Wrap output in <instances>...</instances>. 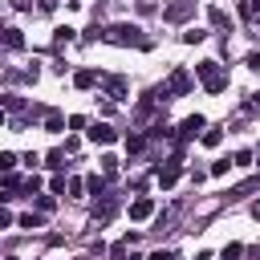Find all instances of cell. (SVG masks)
<instances>
[{
    "mask_svg": "<svg viewBox=\"0 0 260 260\" xmlns=\"http://www.w3.org/2000/svg\"><path fill=\"white\" fill-rule=\"evenodd\" d=\"M199 41H207L203 28H187V32H183V45H199Z\"/></svg>",
    "mask_w": 260,
    "mask_h": 260,
    "instance_id": "24",
    "label": "cell"
},
{
    "mask_svg": "<svg viewBox=\"0 0 260 260\" xmlns=\"http://www.w3.org/2000/svg\"><path fill=\"white\" fill-rule=\"evenodd\" d=\"M0 41H4V49H24V32L20 28H4Z\"/></svg>",
    "mask_w": 260,
    "mask_h": 260,
    "instance_id": "12",
    "label": "cell"
},
{
    "mask_svg": "<svg viewBox=\"0 0 260 260\" xmlns=\"http://www.w3.org/2000/svg\"><path fill=\"white\" fill-rule=\"evenodd\" d=\"M8 4H12L16 12H28V8H32V0H8Z\"/></svg>",
    "mask_w": 260,
    "mask_h": 260,
    "instance_id": "34",
    "label": "cell"
},
{
    "mask_svg": "<svg viewBox=\"0 0 260 260\" xmlns=\"http://www.w3.org/2000/svg\"><path fill=\"white\" fill-rule=\"evenodd\" d=\"M126 150L130 154H142L146 150V134H126Z\"/></svg>",
    "mask_w": 260,
    "mask_h": 260,
    "instance_id": "18",
    "label": "cell"
},
{
    "mask_svg": "<svg viewBox=\"0 0 260 260\" xmlns=\"http://www.w3.org/2000/svg\"><path fill=\"white\" fill-rule=\"evenodd\" d=\"M65 187H69V179H65V175H61V171H57V179H53V183H49V191H53V195H65Z\"/></svg>",
    "mask_w": 260,
    "mask_h": 260,
    "instance_id": "28",
    "label": "cell"
},
{
    "mask_svg": "<svg viewBox=\"0 0 260 260\" xmlns=\"http://www.w3.org/2000/svg\"><path fill=\"white\" fill-rule=\"evenodd\" d=\"M126 260H142V256H126Z\"/></svg>",
    "mask_w": 260,
    "mask_h": 260,
    "instance_id": "41",
    "label": "cell"
},
{
    "mask_svg": "<svg viewBox=\"0 0 260 260\" xmlns=\"http://www.w3.org/2000/svg\"><path fill=\"white\" fill-rule=\"evenodd\" d=\"M8 260H20V256H8Z\"/></svg>",
    "mask_w": 260,
    "mask_h": 260,
    "instance_id": "42",
    "label": "cell"
},
{
    "mask_svg": "<svg viewBox=\"0 0 260 260\" xmlns=\"http://www.w3.org/2000/svg\"><path fill=\"white\" fill-rule=\"evenodd\" d=\"M98 81H102L98 69H77V73H73V85H77V89H93Z\"/></svg>",
    "mask_w": 260,
    "mask_h": 260,
    "instance_id": "10",
    "label": "cell"
},
{
    "mask_svg": "<svg viewBox=\"0 0 260 260\" xmlns=\"http://www.w3.org/2000/svg\"><path fill=\"white\" fill-rule=\"evenodd\" d=\"M150 215H154V199L138 195V199L130 203V219H138V223H142V219H150Z\"/></svg>",
    "mask_w": 260,
    "mask_h": 260,
    "instance_id": "9",
    "label": "cell"
},
{
    "mask_svg": "<svg viewBox=\"0 0 260 260\" xmlns=\"http://www.w3.org/2000/svg\"><path fill=\"white\" fill-rule=\"evenodd\" d=\"M195 77L203 81L207 93H223V89H228V73H223L219 61H199V65H195Z\"/></svg>",
    "mask_w": 260,
    "mask_h": 260,
    "instance_id": "2",
    "label": "cell"
},
{
    "mask_svg": "<svg viewBox=\"0 0 260 260\" xmlns=\"http://www.w3.org/2000/svg\"><path fill=\"white\" fill-rule=\"evenodd\" d=\"M85 191L89 195H106V175H89L85 179Z\"/></svg>",
    "mask_w": 260,
    "mask_h": 260,
    "instance_id": "20",
    "label": "cell"
},
{
    "mask_svg": "<svg viewBox=\"0 0 260 260\" xmlns=\"http://www.w3.org/2000/svg\"><path fill=\"white\" fill-rule=\"evenodd\" d=\"M240 16L244 20H256L260 16V0H240Z\"/></svg>",
    "mask_w": 260,
    "mask_h": 260,
    "instance_id": "21",
    "label": "cell"
},
{
    "mask_svg": "<svg viewBox=\"0 0 260 260\" xmlns=\"http://www.w3.org/2000/svg\"><path fill=\"white\" fill-rule=\"evenodd\" d=\"M106 41H114V45H134V49H150V37H146L138 24H126V20L110 24V28H106Z\"/></svg>",
    "mask_w": 260,
    "mask_h": 260,
    "instance_id": "1",
    "label": "cell"
},
{
    "mask_svg": "<svg viewBox=\"0 0 260 260\" xmlns=\"http://www.w3.org/2000/svg\"><path fill=\"white\" fill-rule=\"evenodd\" d=\"M191 16H195V0H175V4L162 8V20H171V24H183Z\"/></svg>",
    "mask_w": 260,
    "mask_h": 260,
    "instance_id": "4",
    "label": "cell"
},
{
    "mask_svg": "<svg viewBox=\"0 0 260 260\" xmlns=\"http://www.w3.org/2000/svg\"><path fill=\"white\" fill-rule=\"evenodd\" d=\"M228 167H232V162H228V158H219V162H211V167H207V175H228Z\"/></svg>",
    "mask_w": 260,
    "mask_h": 260,
    "instance_id": "29",
    "label": "cell"
},
{
    "mask_svg": "<svg viewBox=\"0 0 260 260\" xmlns=\"http://www.w3.org/2000/svg\"><path fill=\"white\" fill-rule=\"evenodd\" d=\"M244 110H248V114H260V93H252V102H248Z\"/></svg>",
    "mask_w": 260,
    "mask_h": 260,
    "instance_id": "36",
    "label": "cell"
},
{
    "mask_svg": "<svg viewBox=\"0 0 260 260\" xmlns=\"http://www.w3.org/2000/svg\"><path fill=\"white\" fill-rule=\"evenodd\" d=\"M37 8H41V12H53V8H57V0H37Z\"/></svg>",
    "mask_w": 260,
    "mask_h": 260,
    "instance_id": "37",
    "label": "cell"
},
{
    "mask_svg": "<svg viewBox=\"0 0 260 260\" xmlns=\"http://www.w3.org/2000/svg\"><path fill=\"white\" fill-rule=\"evenodd\" d=\"M98 162H102V175H106V179H110V175L118 171V158H114V154H102Z\"/></svg>",
    "mask_w": 260,
    "mask_h": 260,
    "instance_id": "25",
    "label": "cell"
},
{
    "mask_svg": "<svg viewBox=\"0 0 260 260\" xmlns=\"http://www.w3.org/2000/svg\"><path fill=\"white\" fill-rule=\"evenodd\" d=\"M162 85H167V93H171V98H183V93H191V85H195V81H191V73H187V69H175Z\"/></svg>",
    "mask_w": 260,
    "mask_h": 260,
    "instance_id": "5",
    "label": "cell"
},
{
    "mask_svg": "<svg viewBox=\"0 0 260 260\" xmlns=\"http://www.w3.org/2000/svg\"><path fill=\"white\" fill-rule=\"evenodd\" d=\"M0 106H4V110H16V114H24V118H28V106H24V98H16V93H4V98H0Z\"/></svg>",
    "mask_w": 260,
    "mask_h": 260,
    "instance_id": "13",
    "label": "cell"
},
{
    "mask_svg": "<svg viewBox=\"0 0 260 260\" xmlns=\"http://www.w3.org/2000/svg\"><path fill=\"white\" fill-rule=\"evenodd\" d=\"M4 122H8V114H4V106H0V126H4Z\"/></svg>",
    "mask_w": 260,
    "mask_h": 260,
    "instance_id": "40",
    "label": "cell"
},
{
    "mask_svg": "<svg viewBox=\"0 0 260 260\" xmlns=\"http://www.w3.org/2000/svg\"><path fill=\"white\" fill-rule=\"evenodd\" d=\"M244 256V244H228L223 252H219V260H240Z\"/></svg>",
    "mask_w": 260,
    "mask_h": 260,
    "instance_id": "26",
    "label": "cell"
},
{
    "mask_svg": "<svg viewBox=\"0 0 260 260\" xmlns=\"http://www.w3.org/2000/svg\"><path fill=\"white\" fill-rule=\"evenodd\" d=\"M73 32H77V28H69V24H61V28L53 32V45H57V49H65V45L73 41Z\"/></svg>",
    "mask_w": 260,
    "mask_h": 260,
    "instance_id": "17",
    "label": "cell"
},
{
    "mask_svg": "<svg viewBox=\"0 0 260 260\" xmlns=\"http://www.w3.org/2000/svg\"><path fill=\"white\" fill-rule=\"evenodd\" d=\"M32 203H37V211H45V215L57 207V199H53V195H32Z\"/></svg>",
    "mask_w": 260,
    "mask_h": 260,
    "instance_id": "22",
    "label": "cell"
},
{
    "mask_svg": "<svg viewBox=\"0 0 260 260\" xmlns=\"http://www.w3.org/2000/svg\"><path fill=\"white\" fill-rule=\"evenodd\" d=\"M179 175H183V146L175 150V158H167V162L154 171V179H158V187H175V183H179Z\"/></svg>",
    "mask_w": 260,
    "mask_h": 260,
    "instance_id": "3",
    "label": "cell"
},
{
    "mask_svg": "<svg viewBox=\"0 0 260 260\" xmlns=\"http://www.w3.org/2000/svg\"><path fill=\"white\" fill-rule=\"evenodd\" d=\"M45 130H49V134H61V130H65V118H61L57 110H49V114H45Z\"/></svg>",
    "mask_w": 260,
    "mask_h": 260,
    "instance_id": "14",
    "label": "cell"
},
{
    "mask_svg": "<svg viewBox=\"0 0 260 260\" xmlns=\"http://www.w3.org/2000/svg\"><path fill=\"white\" fill-rule=\"evenodd\" d=\"M195 260H215V256H211V252H199V256H195Z\"/></svg>",
    "mask_w": 260,
    "mask_h": 260,
    "instance_id": "38",
    "label": "cell"
},
{
    "mask_svg": "<svg viewBox=\"0 0 260 260\" xmlns=\"http://www.w3.org/2000/svg\"><path fill=\"white\" fill-rule=\"evenodd\" d=\"M244 65H248V69H260V49H256V53H248V61H244Z\"/></svg>",
    "mask_w": 260,
    "mask_h": 260,
    "instance_id": "35",
    "label": "cell"
},
{
    "mask_svg": "<svg viewBox=\"0 0 260 260\" xmlns=\"http://www.w3.org/2000/svg\"><path fill=\"white\" fill-rule=\"evenodd\" d=\"M65 191H69V195H73V199H77V195H81V191H85V179H69V187H65Z\"/></svg>",
    "mask_w": 260,
    "mask_h": 260,
    "instance_id": "30",
    "label": "cell"
},
{
    "mask_svg": "<svg viewBox=\"0 0 260 260\" xmlns=\"http://www.w3.org/2000/svg\"><path fill=\"white\" fill-rule=\"evenodd\" d=\"M252 215H256V219H260V199H256V203H252Z\"/></svg>",
    "mask_w": 260,
    "mask_h": 260,
    "instance_id": "39",
    "label": "cell"
},
{
    "mask_svg": "<svg viewBox=\"0 0 260 260\" xmlns=\"http://www.w3.org/2000/svg\"><path fill=\"white\" fill-rule=\"evenodd\" d=\"M207 20H211V28H219V32L228 28V32H232V20H228V12H223V8H207Z\"/></svg>",
    "mask_w": 260,
    "mask_h": 260,
    "instance_id": "11",
    "label": "cell"
},
{
    "mask_svg": "<svg viewBox=\"0 0 260 260\" xmlns=\"http://www.w3.org/2000/svg\"><path fill=\"white\" fill-rule=\"evenodd\" d=\"M102 89H106V98H110V102H118V98H126L130 81H126L122 73H110V77H102Z\"/></svg>",
    "mask_w": 260,
    "mask_h": 260,
    "instance_id": "6",
    "label": "cell"
},
{
    "mask_svg": "<svg viewBox=\"0 0 260 260\" xmlns=\"http://www.w3.org/2000/svg\"><path fill=\"white\" fill-rule=\"evenodd\" d=\"M199 142H203V146H219V142H223V130H219V126H211V130L203 126V134H199Z\"/></svg>",
    "mask_w": 260,
    "mask_h": 260,
    "instance_id": "15",
    "label": "cell"
},
{
    "mask_svg": "<svg viewBox=\"0 0 260 260\" xmlns=\"http://www.w3.org/2000/svg\"><path fill=\"white\" fill-rule=\"evenodd\" d=\"M203 126H207V122H203V114H191V118H183V122H179V142H191V138H199V134H203Z\"/></svg>",
    "mask_w": 260,
    "mask_h": 260,
    "instance_id": "7",
    "label": "cell"
},
{
    "mask_svg": "<svg viewBox=\"0 0 260 260\" xmlns=\"http://www.w3.org/2000/svg\"><path fill=\"white\" fill-rule=\"evenodd\" d=\"M69 130H85V114H73L69 118Z\"/></svg>",
    "mask_w": 260,
    "mask_h": 260,
    "instance_id": "31",
    "label": "cell"
},
{
    "mask_svg": "<svg viewBox=\"0 0 260 260\" xmlns=\"http://www.w3.org/2000/svg\"><path fill=\"white\" fill-rule=\"evenodd\" d=\"M41 223H45V211H24L20 215V228H28V232H37Z\"/></svg>",
    "mask_w": 260,
    "mask_h": 260,
    "instance_id": "16",
    "label": "cell"
},
{
    "mask_svg": "<svg viewBox=\"0 0 260 260\" xmlns=\"http://www.w3.org/2000/svg\"><path fill=\"white\" fill-rule=\"evenodd\" d=\"M16 162H20V158H16L12 150H0V175H8V171H12Z\"/></svg>",
    "mask_w": 260,
    "mask_h": 260,
    "instance_id": "23",
    "label": "cell"
},
{
    "mask_svg": "<svg viewBox=\"0 0 260 260\" xmlns=\"http://www.w3.org/2000/svg\"><path fill=\"white\" fill-rule=\"evenodd\" d=\"M85 134H89V142H98V146H110V142L118 138V130H114L110 122H93V126H89Z\"/></svg>",
    "mask_w": 260,
    "mask_h": 260,
    "instance_id": "8",
    "label": "cell"
},
{
    "mask_svg": "<svg viewBox=\"0 0 260 260\" xmlns=\"http://www.w3.org/2000/svg\"><path fill=\"white\" fill-rule=\"evenodd\" d=\"M150 260H183V256H179V252H162V248H158V252H154Z\"/></svg>",
    "mask_w": 260,
    "mask_h": 260,
    "instance_id": "33",
    "label": "cell"
},
{
    "mask_svg": "<svg viewBox=\"0 0 260 260\" xmlns=\"http://www.w3.org/2000/svg\"><path fill=\"white\" fill-rule=\"evenodd\" d=\"M252 158H256L252 150H236V154H232V162H236V167H252Z\"/></svg>",
    "mask_w": 260,
    "mask_h": 260,
    "instance_id": "27",
    "label": "cell"
},
{
    "mask_svg": "<svg viewBox=\"0 0 260 260\" xmlns=\"http://www.w3.org/2000/svg\"><path fill=\"white\" fill-rule=\"evenodd\" d=\"M0 228H12V211H8L4 203H0Z\"/></svg>",
    "mask_w": 260,
    "mask_h": 260,
    "instance_id": "32",
    "label": "cell"
},
{
    "mask_svg": "<svg viewBox=\"0 0 260 260\" xmlns=\"http://www.w3.org/2000/svg\"><path fill=\"white\" fill-rule=\"evenodd\" d=\"M45 167L49 171H65V150H49L45 154Z\"/></svg>",
    "mask_w": 260,
    "mask_h": 260,
    "instance_id": "19",
    "label": "cell"
}]
</instances>
